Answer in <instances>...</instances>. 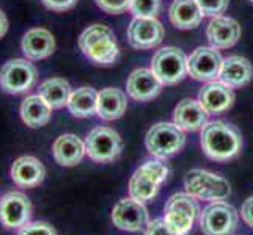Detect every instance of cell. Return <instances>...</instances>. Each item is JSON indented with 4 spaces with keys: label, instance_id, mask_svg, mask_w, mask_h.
<instances>
[{
    "label": "cell",
    "instance_id": "cell-1",
    "mask_svg": "<svg viewBox=\"0 0 253 235\" xmlns=\"http://www.w3.org/2000/svg\"><path fill=\"white\" fill-rule=\"evenodd\" d=\"M202 149L211 160L230 162L242 151V135L230 123L225 121H212L202 129L200 136Z\"/></svg>",
    "mask_w": 253,
    "mask_h": 235
},
{
    "label": "cell",
    "instance_id": "cell-2",
    "mask_svg": "<svg viewBox=\"0 0 253 235\" xmlns=\"http://www.w3.org/2000/svg\"><path fill=\"white\" fill-rule=\"evenodd\" d=\"M79 47L86 58L99 66L113 65L120 55L115 33L102 24H93L82 32Z\"/></svg>",
    "mask_w": 253,
    "mask_h": 235
},
{
    "label": "cell",
    "instance_id": "cell-3",
    "mask_svg": "<svg viewBox=\"0 0 253 235\" xmlns=\"http://www.w3.org/2000/svg\"><path fill=\"white\" fill-rule=\"evenodd\" d=\"M200 215L197 198L189 193H176L169 198L164 208V221L174 235H187Z\"/></svg>",
    "mask_w": 253,
    "mask_h": 235
},
{
    "label": "cell",
    "instance_id": "cell-4",
    "mask_svg": "<svg viewBox=\"0 0 253 235\" xmlns=\"http://www.w3.org/2000/svg\"><path fill=\"white\" fill-rule=\"evenodd\" d=\"M145 144L153 157L165 160L182 151L186 135L174 123H158L148 130Z\"/></svg>",
    "mask_w": 253,
    "mask_h": 235
},
{
    "label": "cell",
    "instance_id": "cell-5",
    "mask_svg": "<svg viewBox=\"0 0 253 235\" xmlns=\"http://www.w3.org/2000/svg\"><path fill=\"white\" fill-rule=\"evenodd\" d=\"M184 185L189 195L209 202L225 201L231 193L228 180L219 176V174L209 172L205 169L189 171L186 174Z\"/></svg>",
    "mask_w": 253,
    "mask_h": 235
},
{
    "label": "cell",
    "instance_id": "cell-6",
    "mask_svg": "<svg viewBox=\"0 0 253 235\" xmlns=\"http://www.w3.org/2000/svg\"><path fill=\"white\" fill-rule=\"evenodd\" d=\"M239 213L225 201L208 204L200 212V229L205 235H233L238 231Z\"/></svg>",
    "mask_w": 253,
    "mask_h": 235
},
{
    "label": "cell",
    "instance_id": "cell-7",
    "mask_svg": "<svg viewBox=\"0 0 253 235\" xmlns=\"http://www.w3.org/2000/svg\"><path fill=\"white\" fill-rule=\"evenodd\" d=\"M38 80V71L27 58H13L0 69V88L8 94H24Z\"/></svg>",
    "mask_w": 253,
    "mask_h": 235
},
{
    "label": "cell",
    "instance_id": "cell-8",
    "mask_svg": "<svg viewBox=\"0 0 253 235\" xmlns=\"http://www.w3.org/2000/svg\"><path fill=\"white\" fill-rule=\"evenodd\" d=\"M85 149L90 160L98 163H109L113 162L123 151V140L110 127H94L91 132L86 135Z\"/></svg>",
    "mask_w": 253,
    "mask_h": 235
},
{
    "label": "cell",
    "instance_id": "cell-9",
    "mask_svg": "<svg viewBox=\"0 0 253 235\" xmlns=\"http://www.w3.org/2000/svg\"><path fill=\"white\" fill-rule=\"evenodd\" d=\"M151 69L164 85H176L187 75V57L176 47H164L153 57Z\"/></svg>",
    "mask_w": 253,
    "mask_h": 235
},
{
    "label": "cell",
    "instance_id": "cell-10",
    "mask_svg": "<svg viewBox=\"0 0 253 235\" xmlns=\"http://www.w3.org/2000/svg\"><path fill=\"white\" fill-rule=\"evenodd\" d=\"M33 207L22 191H8L0 198V224L8 231L21 229L30 223Z\"/></svg>",
    "mask_w": 253,
    "mask_h": 235
},
{
    "label": "cell",
    "instance_id": "cell-11",
    "mask_svg": "<svg viewBox=\"0 0 253 235\" xmlns=\"http://www.w3.org/2000/svg\"><path fill=\"white\" fill-rule=\"evenodd\" d=\"M164 25L156 17H134L127 27V41L134 49L150 50L164 39Z\"/></svg>",
    "mask_w": 253,
    "mask_h": 235
},
{
    "label": "cell",
    "instance_id": "cell-12",
    "mask_svg": "<svg viewBox=\"0 0 253 235\" xmlns=\"http://www.w3.org/2000/svg\"><path fill=\"white\" fill-rule=\"evenodd\" d=\"M223 58L214 47H198L187 58V72L200 82H214L220 75Z\"/></svg>",
    "mask_w": 253,
    "mask_h": 235
},
{
    "label": "cell",
    "instance_id": "cell-13",
    "mask_svg": "<svg viewBox=\"0 0 253 235\" xmlns=\"http://www.w3.org/2000/svg\"><path fill=\"white\" fill-rule=\"evenodd\" d=\"M112 221L121 231L138 232L148 224V210L145 204L132 198H125L113 207Z\"/></svg>",
    "mask_w": 253,
    "mask_h": 235
},
{
    "label": "cell",
    "instance_id": "cell-14",
    "mask_svg": "<svg viewBox=\"0 0 253 235\" xmlns=\"http://www.w3.org/2000/svg\"><path fill=\"white\" fill-rule=\"evenodd\" d=\"M10 177L19 188H35L46 179L44 165L33 155H22L16 159L10 168Z\"/></svg>",
    "mask_w": 253,
    "mask_h": 235
},
{
    "label": "cell",
    "instance_id": "cell-15",
    "mask_svg": "<svg viewBox=\"0 0 253 235\" xmlns=\"http://www.w3.org/2000/svg\"><path fill=\"white\" fill-rule=\"evenodd\" d=\"M162 82L153 72V69H135V71L127 77L126 90L127 94L134 101L148 102L158 98L162 91Z\"/></svg>",
    "mask_w": 253,
    "mask_h": 235
},
{
    "label": "cell",
    "instance_id": "cell-16",
    "mask_svg": "<svg viewBox=\"0 0 253 235\" xmlns=\"http://www.w3.org/2000/svg\"><path fill=\"white\" fill-rule=\"evenodd\" d=\"M21 50L30 62H38L50 57L55 50V38L47 29L35 27L25 32L21 41Z\"/></svg>",
    "mask_w": 253,
    "mask_h": 235
},
{
    "label": "cell",
    "instance_id": "cell-17",
    "mask_svg": "<svg viewBox=\"0 0 253 235\" xmlns=\"http://www.w3.org/2000/svg\"><path fill=\"white\" fill-rule=\"evenodd\" d=\"M198 102L209 115H220L234 103V93L222 82H208L198 93Z\"/></svg>",
    "mask_w": 253,
    "mask_h": 235
},
{
    "label": "cell",
    "instance_id": "cell-18",
    "mask_svg": "<svg viewBox=\"0 0 253 235\" xmlns=\"http://www.w3.org/2000/svg\"><path fill=\"white\" fill-rule=\"evenodd\" d=\"M208 41L214 49L233 47L241 38V25L231 17L217 16L212 17L206 29Z\"/></svg>",
    "mask_w": 253,
    "mask_h": 235
},
{
    "label": "cell",
    "instance_id": "cell-19",
    "mask_svg": "<svg viewBox=\"0 0 253 235\" xmlns=\"http://www.w3.org/2000/svg\"><path fill=\"white\" fill-rule=\"evenodd\" d=\"M209 113L198 101L184 99L181 101L173 111V123L182 132H197L208 124Z\"/></svg>",
    "mask_w": 253,
    "mask_h": 235
},
{
    "label": "cell",
    "instance_id": "cell-20",
    "mask_svg": "<svg viewBox=\"0 0 253 235\" xmlns=\"http://www.w3.org/2000/svg\"><path fill=\"white\" fill-rule=\"evenodd\" d=\"M85 154V141L74 134L60 135L52 144V155L62 167H76L77 163L82 162Z\"/></svg>",
    "mask_w": 253,
    "mask_h": 235
},
{
    "label": "cell",
    "instance_id": "cell-21",
    "mask_svg": "<svg viewBox=\"0 0 253 235\" xmlns=\"http://www.w3.org/2000/svg\"><path fill=\"white\" fill-rule=\"evenodd\" d=\"M219 78L230 88H242L253 78V66L247 58L231 55L223 60Z\"/></svg>",
    "mask_w": 253,
    "mask_h": 235
},
{
    "label": "cell",
    "instance_id": "cell-22",
    "mask_svg": "<svg viewBox=\"0 0 253 235\" xmlns=\"http://www.w3.org/2000/svg\"><path fill=\"white\" fill-rule=\"evenodd\" d=\"M19 113L25 126L30 129H40L50 121L52 107L40 94H30L22 101Z\"/></svg>",
    "mask_w": 253,
    "mask_h": 235
},
{
    "label": "cell",
    "instance_id": "cell-23",
    "mask_svg": "<svg viewBox=\"0 0 253 235\" xmlns=\"http://www.w3.org/2000/svg\"><path fill=\"white\" fill-rule=\"evenodd\" d=\"M170 22L179 30L197 29L203 19L197 0H174L169 10Z\"/></svg>",
    "mask_w": 253,
    "mask_h": 235
},
{
    "label": "cell",
    "instance_id": "cell-24",
    "mask_svg": "<svg viewBox=\"0 0 253 235\" xmlns=\"http://www.w3.org/2000/svg\"><path fill=\"white\" fill-rule=\"evenodd\" d=\"M127 108L126 94L118 88H104L98 93V116L104 121H115Z\"/></svg>",
    "mask_w": 253,
    "mask_h": 235
},
{
    "label": "cell",
    "instance_id": "cell-25",
    "mask_svg": "<svg viewBox=\"0 0 253 235\" xmlns=\"http://www.w3.org/2000/svg\"><path fill=\"white\" fill-rule=\"evenodd\" d=\"M66 107L76 118H91L98 115V91L91 86H81L71 93Z\"/></svg>",
    "mask_w": 253,
    "mask_h": 235
},
{
    "label": "cell",
    "instance_id": "cell-26",
    "mask_svg": "<svg viewBox=\"0 0 253 235\" xmlns=\"http://www.w3.org/2000/svg\"><path fill=\"white\" fill-rule=\"evenodd\" d=\"M71 85H69L65 78L52 77L44 80L38 88V94L44 99L52 110L63 108L68 105V101L71 98Z\"/></svg>",
    "mask_w": 253,
    "mask_h": 235
},
{
    "label": "cell",
    "instance_id": "cell-27",
    "mask_svg": "<svg viewBox=\"0 0 253 235\" xmlns=\"http://www.w3.org/2000/svg\"><path fill=\"white\" fill-rule=\"evenodd\" d=\"M159 188L161 185L145 179L138 172H134L129 180V198H132L142 204H146L148 201H151V199L158 196Z\"/></svg>",
    "mask_w": 253,
    "mask_h": 235
},
{
    "label": "cell",
    "instance_id": "cell-28",
    "mask_svg": "<svg viewBox=\"0 0 253 235\" xmlns=\"http://www.w3.org/2000/svg\"><path fill=\"white\" fill-rule=\"evenodd\" d=\"M135 172H138L145 179L154 182V184L162 185L169 176V168L161 159H153V160H146L143 165H140L135 169Z\"/></svg>",
    "mask_w": 253,
    "mask_h": 235
},
{
    "label": "cell",
    "instance_id": "cell-29",
    "mask_svg": "<svg viewBox=\"0 0 253 235\" xmlns=\"http://www.w3.org/2000/svg\"><path fill=\"white\" fill-rule=\"evenodd\" d=\"M130 11L135 17H156L161 10L159 0H132Z\"/></svg>",
    "mask_w": 253,
    "mask_h": 235
},
{
    "label": "cell",
    "instance_id": "cell-30",
    "mask_svg": "<svg viewBox=\"0 0 253 235\" xmlns=\"http://www.w3.org/2000/svg\"><path fill=\"white\" fill-rule=\"evenodd\" d=\"M17 235H57V231L46 221H30L17 229Z\"/></svg>",
    "mask_w": 253,
    "mask_h": 235
},
{
    "label": "cell",
    "instance_id": "cell-31",
    "mask_svg": "<svg viewBox=\"0 0 253 235\" xmlns=\"http://www.w3.org/2000/svg\"><path fill=\"white\" fill-rule=\"evenodd\" d=\"M197 3L203 16L211 17L222 16V13H225L228 8V0H197Z\"/></svg>",
    "mask_w": 253,
    "mask_h": 235
},
{
    "label": "cell",
    "instance_id": "cell-32",
    "mask_svg": "<svg viewBox=\"0 0 253 235\" xmlns=\"http://www.w3.org/2000/svg\"><path fill=\"white\" fill-rule=\"evenodd\" d=\"M94 2L102 11L109 14H121L129 10L132 0H94Z\"/></svg>",
    "mask_w": 253,
    "mask_h": 235
},
{
    "label": "cell",
    "instance_id": "cell-33",
    "mask_svg": "<svg viewBox=\"0 0 253 235\" xmlns=\"http://www.w3.org/2000/svg\"><path fill=\"white\" fill-rule=\"evenodd\" d=\"M145 235H174V234L169 229V226L164 221V218H158L148 221Z\"/></svg>",
    "mask_w": 253,
    "mask_h": 235
},
{
    "label": "cell",
    "instance_id": "cell-34",
    "mask_svg": "<svg viewBox=\"0 0 253 235\" xmlns=\"http://www.w3.org/2000/svg\"><path fill=\"white\" fill-rule=\"evenodd\" d=\"M42 5L52 11L62 13V11H68L77 3V0H41Z\"/></svg>",
    "mask_w": 253,
    "mask_h": 235
},
{
    "label": "cell",
    "instance_id": "cell-35",
    "mask_svg": "<svg viewBox=\"0 0 253 235\" xmlns=\"http://www.w3.org/2000/svg\"><path fill=\"white\" fill-rule=\"evenodd\" d=\"M241 216L249 228L253 229V196H250L241 208Z\"/></svg>",
    "mask_w": 253,
    "mask_h": 235
},
{
    "label": "cell",
    "instance_id": "cell-36",
    "mask_svg": "<svg viewBox=\"0 0 253 235\" xmlns=\"http://www.w3.org/2000/svg\"><path fill=\"white\" fill-rule=\"evenodd\" d=\"M6 32H8V17L2 10H0V38H3Z\"/></svg>",
    "mask_w": 253,
    "mask_h": 235
},
{
    "label": "cell",
    "instance_id": "cell-37",
    "mask_svg": "<svg viewBox=\"0 0 253 235\" xmlns=\"http://www.w3.org/2000/svg\"><path fill=\"white\" fill-rule=\"evenodd\" d=\"M250 2H252V3H253V0H250Z\"/></svg>",
    "mask_w": 253,
    "mask_h": 235
}]
</instances>
